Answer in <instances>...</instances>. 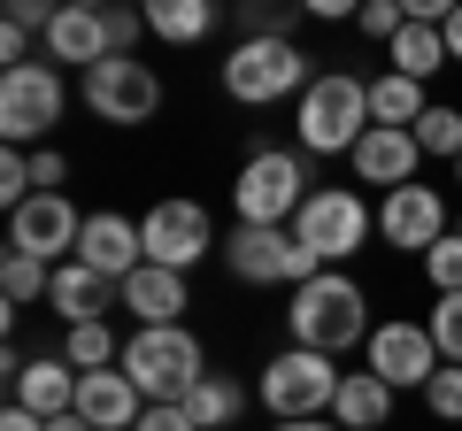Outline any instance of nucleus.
I'll return each mask as SVG.
<instances>
[{
	"label": "nucleus",
	"instance_id": "2",
	"mask_svg": "<svg viewBox=\"0 0 462 431\" xmlns=\"http://www.w3.org/2000/svg\"><path fill=\"white\" fill-rule=\"evenodd\" d=\"M116 370H124L147 400H185L208 378V354H200V339L185 332V324H139V332L124 339V362Z\"/></svg>",
	"mask_w": 462,
	"mask_h": 431
},
{
	"label": "nucleus",
	"instance_id": "9",
	"mask_svg": "<svg viewBox=\"0 0 462 431\" xmlns=\"http://www.w3.org/2000/svg\"><path fill=\"white\" fill-rule=\"evenodd\" d=\"M85 108H93L100 124H116V132L154 124V108H162V78H154L147 62H132V54H108V62L85 69Z\"/></svg>",
	"mask_w": 462,
	"mask_h": 431
},
{
	"label": "nucleus",
	"instance_id": "15",
	"mask_svg": "<svg viewBox=\"0 0 462 431\" xmlns=\"http://www.w3.org/2000/svg\"><path fill=\"white\" fill-rule=\"evenodd\" d=\"M47 308L62 316V324H108V308H124V285L69 254V262L54 270V285H47Z\"/></svg>",
	"mask_w": 462,
	"mask_h": 431
},
{
	"label": "nucleus",
	"instance_id": "26",
	"mask_svg": "<svg viewBox=\"0 0 462 431\" xmlns=\"http://www.w3.org/2000/svg\"><path fill=\"white\" fill-rule=\"evenodd\" d=\"M424 78H401V69H385L378 85H370V124H401V132H416V116H424Z\"/></svg>",
	"mask_w": 462,
	"mask_h": 431
},
{
	"label": "nucleus",
	"instance_id": "12",
	"mask_svg": "<svg viewBox=\"0 0 462 431\" xmlns=\"http://www.w3.org/2000/svg\"><path fill=\"white\" fill-rule=\"evenodd\" d=\"M139 239H147V262L162 270H193L200 254L216 247V224L200 200H154L147 216H139Z\"/></svg>",
	"mask_w": 462,
	"mask_h": 431
},
{
	"label": "nucleus",
	"instance_id": "32",
	"mask_svg": "<svg viewBox=\"0 0 462 431\" xmlns=\"http://www.w3.org/2000/svg\"><path fill=\"white\" fill-rule=\"evenodd\" d=\"M32 193H39V185H32V147H8V154H0V200H8V216H16Z\"/></svg>",
	"mask_w": 462,
	"mask_h": 431
},
{
	"label": "nucleus",
	"instance_id": "27",
	"mask_svg": "<svg viewBox=\"0 0 462 431\" xmlns=\"http://www.w3.org/2000/svg\"><path fill=\"white\" fill-rule=\"evenodd\" d=\"M47 285H54V262H39V254H23V247L0 254V293H8V308H32V300H47Z\"/></svg>",
	"mask_w": 462,
	"mask_h": 431
},
{
	"label": "nucleus",
	"instance_id": "21",
	"mask_svg": "<svg viewBox=\"0 0 462 431\" xmlns=\"http://www.w3.org/2000/svg\"><path fill=\"white\" fill-rule=\"evenodd\" d=\"M108 16H93V8H62V16L47 23V62H78V69H93V62H108Z\"/></svg>",
	"mask_w": 462,
	"mask_h": 431
},
{
	"label": "nucleus",
	"instance_id": "28",
	"mask_svg": "<svg viewBox=\"0 0 462 431\" xmlns=\"http://www.w3.org/2000/svg\"><path fill=\"white\" fill-rule=\"evenodd\" d=\"M62 354H69L78 370H108V362H124V339H116L108 324H69Z\"/></svg>",
	"mask_w": 462,
	"mask_h": 431
},
{
	"label": "nucleus",
	"instance_id": "22",
	"mask_svg": "<svg viewBox=\"0 0 462 431\" xmlns=\"http://www.w3.org/2000/svg\"><path fill=\"white\" fill-rule=\"evenodd\" d=\"M385 416H393V385L378 370H346L339 400H331V424L339 431H385Z\"/></svg>",
	"mask_w": 462,
	"mask_h": 431
},
{
	"label": "nucleus",
	"instance_id": "33",
	"mask_svg": "<svg viewBox=\"0 0 462 431\" xmlns=\"http://www.w3.org/2000/svg\"><path fill=\"white\" fill-rule=\"evenodd\" d=\"M424 408L439 416V424H462V362H447L439 378L424 385Z\"/></svg>",
	"mask_w": 462,
	"mask_h": 431
},
{
	"label": "nucleus",
	"instance_id": "46",
	"mask_svg": "<svg viewBox=\"0 0 462 431\" xmlns=\"http://www.w3.org/2000/svg\"><path fill=\"white\" fill-rule=\"evenodd\" d=\"M62 8H93V16H108V8H116V0H62Z\"/></svg>",
	"mask_w": 462,
	"mask_h": 431
},
{
	"label": "nucleus",
	"instance_id": "25",
	"mask_svg": "<svg viewBox=\"0 0 462 431\" xmlns=\"http://www.w3.org/2000/svg\"><path fill=\"white\" fill-rule=\"evenodd\" d=\"M385 54H393L401 78H439V69L455 62V54H447V32H439V23H401V39H393Z\"/></svg>",
	"mask_w": 462,
	"mask_h": 431
},
{
	"label": "nucleus",
	"instance_id": "4",
	"mask_svg": "<svg viewBox=\"0 0 462 431\" xmlns=\"http://www.w3.org/2000/svg\"><path fill=\"white\" fill-rule=\"evenodd\" d=\"M309 193H316V178L293 147H254L247 170L231 178V216L239 224H293Z\"/></svg>",
	"mask_w": 462,
	"mask_h": 431
},
{
	"label": "nucleus",
	"instance_id": "5",
	"mask_svg": "<svg viewBox=\"0 0 462 431\" xmlns=\"http://www.w3.org/2000/svg\"><path fill=\"white\" fill-rule=\"evenodd\" d=\"M224 93L239 108H270V100L309 93V54H300V39H239L224 54Z\"/></svg>",
	"mask_w": 462,
	"mask_h": 431
},
{
	"label": "nucleus",
	"instance_id": "30",
	"mask_svg": "<svg viewBox=\"0 0 462 431\" xmlns=\"http://www.w3.org/2000/svg\"><path fill=\"white\" fill-rule=\"evenodd\" d=\"M424 278H431V293H462V232H447L439 247H424Z\"/></svg>",
	"mask_w": 462,
	"mask_h": 431
},
{
	"label": "nucleus",
	"instance_id": "17",
	"mask_svg": "<svg viewBox=\"0 0 462 431\" xmlns=\"http://www.w3.org/2000/svg\"><path fill=\"white\" fill-rule=\"evenodd\" d=\"M416 162H424V147H416V132H401V124H370L363 139H355V178L363 185H416Z\"/></svg>",
	"mask_w": 462,
	"mask_h": 431
},
{
	"label": "nucleus",
	"instance_id": "3",
	"mask_svg": "<svg viewBox=\"0 0 462 431\" xmlns=\"http://www.w3.org/2000/svg\"><path fill=\"white\" fill-rule=\"evenodd\" d=\"M293 124L309 154H355V139L370 132V85L355 69H324V78H309Z\"/></svg>",
	"mask_w": 462,
	"mask_h": 431
},
{
	"label": "nucleus",
	"instance_id": "41",
	"mask_svg": "<svg viewBox=\"0 0 462 431\" xmlns=\"http://www.w3.org/2000/svg\"><path fill=\"white\" fill-rule=\"evenodd\" d=\"M401 8H409V23H447L462 0H401Z\"/></svg>",
	"mask_w": 462,
	"mask_h": 431
},
{
	"label": "nucleus",
	"instance_id": "19",
	"mask_svg": "<svg viewBox=\"0 0 462 431\" xmlns=\"http://www.w3.org/2000/svg\"><path fill=\"white\" fill-rule=\"evenodd\" d=\"M78 378L85 370L69 362V354H39V362H23L16 378H8V400H23L32 416H69L78 408Z\"/></svg>",
	"mask_w": 462,
	"mask_h": 431
},
{
	"label": "nucleus",
	"instance_id": "29",
	"mask_svg": "<svg viewBox=\"0 0 462 431\" xmlns=\"http://www.w3.org/2000/svg\"><path fill=\"white\" fill-rule=\"evenodd\" d=\"M416 147H424V154H447V162H462V108L431 100L424 116H416Z\"/></svg>",
	"mask_w": 462,
	"mask_h": 431
},
{
	"label": "nucleus",
	"instance_id": "38",
	"mask_svg": "<svg viewBox=\"0 0 462 431\" xmlns=\"http://www.w3.org/2000/svg\"><path fill=\"white\" fill-rule=\"evenodd\" d=\"M54 16H62V0H8V23H23V32H47Z\"/></svg>",
	"mask_w": 462,
	"mask_h": 431
},
{
	"label": "nucleus",
	"instance_id": "39",
	"mask_svg": "<svg viewBox=\"0 0 462 431\" xmlns=\"http://www.w3.org/2000/svg\"><path fill=\"white\" fill-rule=\"evenodd\" d=\"M300 16H316V23H346V16H363V0H300Z\"/></svg>",
	"mask_w": 462,
	"mask_h": 431
},
{
	"label": "nucleus",
	"instance_id": "47",
	"mask_svg": "<svg viewBox=\"0 0 462 431\" xmlns=\"http://www.w3.org/2000/svg\"><path fill=\"white\" fill-rule=\"evenodd\" d=\"M455 185H462V162H455Z\"/></svg>",
	"mask_w": 462,
	"mask_h": 431
},
{
	"label": "nucleus",
	"instance_id": "37",
	"mask_svg": "<svg viewBox=\"0 0 462 431\" xmlns=\"http://www.w3.org/2000/svg\"><path fill=\"white\" fill-rule=\"evenodd\" d=\"M62 178H69L62 154H54V147H32V185H39V193H62Z\"/></svg>",
	"mask_w": 462,
	"mask_h": 431
},
{
	"label": "nucleus",
	"instance_id": "14",
	"mask_svg": "<svg viewBox=\"0 0 462 431\" xmlns=\"http://www.w3.org/2000/svg\"><path fill=\"white\" fill-rule=\"evenodd\" d=\"M378 232H385V247L424 254V247H439V239H447V200L431 193V185H393L385 208H378Z\"/></svg>",
	"mask_w": 462,
	"mask_h": 431
},
{
	"label": "nucleus",
	"instance_id": "45",
	"mask_svg": "<svg viewBox=\"0 0 462 431\" xmlns=\"http://www.w3.org/2000/svg\"><path fill=\"white\" fill-rule=\"evenodd\" d=\"M47 431H93V424H85V416L69 408V416H47Z\"/></svg>",
	"mask_w": 462,
	"mask_h": 431
},
{
	"label": "nucleus",
	"instance_id": "48",
	"mask_svg": "<svg viewBox=\"0 0 462 431\" xmlns=\"http://www.w3.org/2000/svg\"><path fill=\"white\" fill-rule=\"evenodd\" d=\"M455 232H462V224H455Z\"/></svg>",
	"mask_w": 462,
	"mask_h": 431
},
{
	"label": "nucleus",
	"instance_id": "23",
	"mask_svg": "<svg viewBox=\"0 0 462 431\" xmlns=\"http://www.w3.org/2000/svg\"><path fill=\"white\" fill-rule=\"evenodd\" d=\"M139 16H147L154 39H170V47H193V39L216 32V0H139Z\"/></svg>",
	"mask_w": 462,
	"mask_h": 431
},
{
	"label": "nucleus",
	"instance_id": "35",
	"mask_svg": "<svg viewBox=\"0 0 462 431\" xmlns=\"http://www.w3.org/2000/svg\"><path fill=\"white\" fill-rule=\"evenodd\" d=\"M132 431H200V424L185 416V400H147V416H139Z\"/></svg>",
	"mask_w": 462,
	"mask_h": 431
},
{
	"label": "nucleus",
	"instance_id": "40",
	"mask_svg": "<svg viewBox=\"0 0 462 431\" xmlns=\"http://www.w3.org/2000/svg\"><path fill=\"white\" fill-rule=\"evenodd\" d=\"M0 62H8V69L32 62V32H23V23H0Z\"/></svg>",
	"mask_w": 462,
	"mask_h": 431
},
{
	"label": "nucleus",
	"instance_id": "11",
	"mask_svg": "<svg viewBox=\"0 0 462 431\" xmlns=\"http://www.w3.org/2000/svg\"><path fill=\"white\" fill-rule=\"evenodd\" d=\"M363 370H378L393 393H424L431 378L447 370V354H439V339H431V324H378V332L363 339Z\"/></svg>",
	"mask_w": 462,
	"mask_h": 431
},
{
	"label": "nucleus",
	"instance_id": "16",
	"mask_svg": "<svg viewBox=\"0 0 462 431\" xmlns=\"http://www.w3.org/2000/svg\"><path fill=\"white\" fill-rule=\"evenodd\" d=\"M78 262H93L100 278H132L139 262H147V239H139V224L132 216H116V208H100V216H85V239H78Z\"/></svg>",
	"mask_w": 462,
	"mask_h": 431
},
{
	"label": "nucleus",
	"instance_id": "24",
	"mask_svg": "<svg viewBox=\"0 0 462 431\" xmlns=\"http://www.w3.org/2000/svg\"><path fill=\"white\" fill-rule=\"evenodd\" d=\"M239 408H247V385L239 378H224V370H208V378L185 393V416H193L200 431H224V424H239Z\"/></svg>",
	"mask_w": 462,
	"mask_h": 431
},
{
	"label": "nucleus",
	"instance_id": "42",
	"mask_svg": "<svg viewBox=\"0 0 462 431\" xmlns=\"http://www.w3.org/2000/svg\"><path fill=\"white\" fill-rule=\"evenodd\" d=\"M0 431H47V416H32L23 400H8V408H0Z\"/></svg>",
	"mask_w": 462,
	"mask_h": 431
},
{
	"label": "nucleus",
	"instance_id": "7",
	"mask_svg": "<svg viewBox=\"0 0 462 431\" xmlns=\"http://www.w3.org/2000/svg\"><path fill=\"white\" fill-rule=\"evenodd\" d=\"M69 93L54 78V62H16L0 69V139L8 147H47V132L62 124Z\"/></svg>",
	"mask_w": 462,
	"mask_h": 431
},
{
	"label": "nucleus",
	"instance_id": "13",
	"mask_svg": "<svg viewBox=\"0 0 462 431\" xmlns=\"http://www.w3.org/2000/svg\"><path fill=\"white\" fill-rule=\"evenodd\" d=\"M78 239H85V216L69 208L62 193H32L16 216H8V247L39 254V262H54V270H62L69 254H78Z\"/></svg>",
	"mask_w": 462,
	"mask_h": 431
},
{
	"label": "nucleus",
	"instance_id": "44",
	"mask_svg": "<svg viewBox=\"0 0 462 431\" xmlns=\"http://www.w3.org/2000/svg\"><path fill=\"white\" fill-rule=\"evenodd\" d=\"M439 32H447V54H455V62H462V8H455V16L439 23Z\"/></svg>",
	"mask_w": 462,
	"mask_h": 431
},
{
	"label": "nucleus",
	"instance_id": "20",
	"mask_svg": "<svg viewBox=\"0 0 462 431\" xmlns=\"http://www.w3.org/2000/svg\"><path fill=\"white\" fill-rule=\"evenodd\" d=\"M124 308H132L139 324H178V316L193 308V293H185V270H162V262H139L132 278H124Z\"/></svg>",
	"mask_w": 462,
	"mask_h": 431
},
{
	"label": "nucleus",
	"instance_id": "10",
	"mask_svg": "<svg viewBox=\"0 0 462 431\" xmlns=\"http://www.w3.org/2000/svg\"><path fill=\"white\" fill-rule=\"evenodd\" d=\"M293 232H300V247H316V254H324V270H331V262H346V254H355L370 232H378V216H370L355 193H346V185H316V193L300 200Z\"/></svg>",
	"mask_w": 462,
	"mask_h": 431
},
{
	"label": "nucleus",
	"instance_id": "18",
	"mask_svg": "<svg viewBox=\"0 0 462 431\" xmlns=\"http://www.w3.org/2000/svg\"><path fill=\"white\" fill-rule=\"evenodd\" d=\"M78 416L93 431H132L139 416H147V393H139L124 370H85L78 378Z\"/></svg>",
	"mask_w": 462,
	"mask_h": 431
},
{
	"label": "nucleus",
	"instance_id": "8",
	"mask_svg": "<svg viewBox=\"0 0 462 431\" xmlns=\"http://www.w3.org/2000/svg\"><path fill=\"white\" fill-rule=\"evenodd\" d=\"M339 378L346 370H331V354L316 347H285L278 362H263V385L254 393L270 400V416H331V400H339Z\"/></svg>",
	"mask_w": 462,
	"mask_h": 431
},
{
	"label": "nucleus",
	"instance_id": "34",
	"mask_svg": "<svg viewBox=\"0 0 462 431\" xmlns=\"http://www.w3.org/2000/svg\"><path fill=\"white\" fill-rule=\"evenodd\" d=\"M401 23H409V8H401V0H363L355 32H370V39H385V47H393V39H401Z\"/></svg>",
	"mask_w": 462,
	"mask_h": 431
},
{
	"label": "nucleus",
	"instance_id": "31",
	"mask_svg": "<svg viewBox=\"0 0 462 431\" xmlns=\"http://www.w3.org/2000/svg\"><path fill=\"white\" fill-rule=\"evenodd\" d=\"M424 324H431V339H439V354H447V362H462V293H439Z\"/></svg>",
	"mask_w": 462,
	"mask_h": 431
},
{
	"label": "nucleus",
	"instance_id": "1",
	"mask_svg": "<svg viewBox=\"0 0 462 431\" xmlns=\"http://www.w3.org/2000/svg\"><path fill=\"white\" fill-rule=\"evenodd\" d=\"M285 332H293V347L346 354L355 339H370V300H363V285L346 278V270H316L309 285H293Z\"/></svg>",
	"mask_w": 462,
	"mask_h": 431
},
{
	"label": "nucleus",
	"instance_id": "6",
	"mask_svg": "<svg viewBox=\"0 0 462 431\" xmlns=\"http://www.w3.org/2000/svg\"><path fill=\"white\" fill-rule=\"evenodd\" d=\"M224 262H231L239 285H309L316 270H324V254L300 247L293 224H239L231 247H224Z\"/></svg>",
	"mask_w": 462,
	"mask_h": 431
},
{
	"label": "nucleus",
	"instance_id": "36",
	"mask_svg": "<svg viewBox=\"0 0 462 431\" xmlns=\"http://www.w3.org/2000/svg\"><path fill=\"white\" fill-rule=\"evenodd\" d=\"M139 32H147V16H139V0H132V8L116 0V8H108V47H116V54H132V39H139Z\"/></svg>",
	"mask_w": 462,
	"mask_h": 431
},
{
	"label": "nucleus",
	"instance_id": "43",
	"mask_svg": "<svg viewBox=\"0 0 462 431\" xmlns=\"http://www.w3.org/2000/svg\"><path fill=\"white\" fill-rule=\"evenodd\" d=\"M278 431H339V424H331V416H285Z\"/></svg>",
	"mask_w": 462,
	"mask_h": 431
}]
</instances>
